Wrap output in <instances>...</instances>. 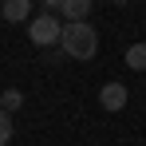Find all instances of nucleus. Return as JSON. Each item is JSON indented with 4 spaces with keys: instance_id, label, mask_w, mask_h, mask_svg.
<instances>
[{
    "instance_id": "nucleus-1",
    "label": "nucleus",
    "mask_w": 146,
    "mask_h": 146,
    "mask_svg": "<svg viewBox=\"0 0 146 146\" xmlns=\"http://www.w3.org/2000/svg\"><path fill=\"white\" fill-rule=\"evenodd\" d=\"M63 55H71V59H95L99 51V32L91 24H63Z\"/></svg>"
},
{
    "instance_id": "nucleus-2",
    "label": "nucleus",
    "mask_w": 146,
    "mask_h": 146,
    "mask_svg": "<svg viewBox=\"0 0 146 146\" xmlns=\"http://www.w3.org/2000/svg\"><path fill=\"white\" fill-rule=\"evenodd\" d=\"M28 40H32L36 48H51V44L63 40V24H59L51 12H40V16L28 24Z\"/></svg>"
},
{
    "instance_id": "nucleus-3",
    "label": "nucleus",
    "mask_w": 146,
    "mask_h": 146,
    "mask_svg": "<svg viewBox=\"0 0 146 146\" xmlns=\"http://www.w3.org/2000/svg\"><path fill=\"white\" fill-rule=\"evenodd\" d=\"M126 95H130V91H126L122 83H107V87L99 91V103H103L107 111H122V107H126Z\"/></svg>"
},
{
    "instance_id": "nucleus-4",
    "label": "nucleus",
    "mask_w": 146,
    "mask_h": 146,
    "mask_svg": "<svg viewBox=\"0 0 146 146\" xmlns=\"http://www.w3.org/2000/svg\"><path fill=\"white\" fill-rule=\"evenodd\" d=\"M91 16V0H63V20L67 24H87Z\"/></svg>"
},
{
    "instance_id": "nucleus-5",
    "label": "nucleus",
    "mask_w": 146,
    "mask_h": 146,
    "mask_svg": "<svg viewBox=\"0 0 146 146\" xmlns=\"http://www.w3.org/2000/svg\"><path fill=\"white\" fill-rule=\"evenodd\" d=\"M28 12H32L28 0H4V4H0V16L12 20V24H16V20H28Z\"/></svg>"
},
{
    "instance_id": "nucleus-6",
    "label": "nucleus",
    "mask_w": 146,
    "mask_h": 146,
    "mask_svg": "<svg viewBox=\"0 0 146 146\" xmlns=\"http://www.w3.org/2000/svg\"><path fill=\"white\" fill-rule=\"evenodd\" d=\"M126 67L146 71V44H130V48H126Z\"/></svg>"
},
{
    "instance_id": "nucleus-7",
    "label": "nucleus",
    "mask_w": 146,
    "mask_h": 146,
    "mask_svg": "<svg viewBox=\"0 0 146 146\" xmlns=\"http://www.w3.org/2000/svg\"><path fill=\"white\" fill-rule=\"evenodd\" d=\"M20 103H24V95H20L16 87H8V91L0 95V111H4V115H12V111H20Z\"/></svg>"
},
{
    "instance_id": "nucleus-8",
    "label": "nucleus",
    "mask_w": 146,
    "mask_h": 146,
    "mask_svg": "<svg viewBox=\"0 0 146 146\" xmlns=\"http://www.w3.org/2000/svg\"><path fill=\"white\" fill-rule=\"evenodd\" d=\"M8 138H12V115H4V111H0V146L8 142Z\"/></svg>"
}]
</instances>
